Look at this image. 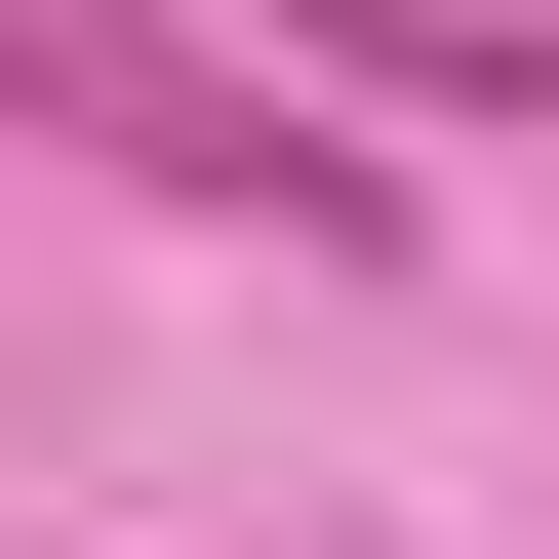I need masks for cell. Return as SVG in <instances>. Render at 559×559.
<instances>
[{
    "label": "cell",
    "instance_id": "obj_1",
    "mask_svg": "<svg viewBox=\"0 0 559 559\" xmlns=\"http://www.w3.org/2000/svg\"><path fill=\"white\" fill-rule=\"evenodd\" d=\"M0 120H40V160H120V200H200V240H320V280L440 240V200L320 160V81H280V40H200V0H0Z\"/></svg>",
    "mask_w": 559,
    "mask_h": 559
},
{
    "label": "cell",
    "instance_id": "obj_2",
    "mask_svg": "<svg viewBox=\"0 0 559 559\" xmlns=\"http://www.w3.org/2000/svg\"><path fill=\"white\" fill-rule=\"evenodd\" d=\"M200 40H280L320 120H559V0H200Z\"/></svg>",
    "mask_w": 559,
    "mask_h": 559
}]
</instances>
